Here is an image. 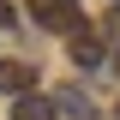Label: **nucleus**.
<instances>
[{"label": "nucleus", "mask_w": 120, "mask_h": 120, "mask_svg": "<svg viewBox=\"0 0 120 120\" xmlns=\"http://www.w3.org/2000/svg\"><path fill=\"white\" fill-rule=\"evenodd\" d=\"M30 18H36L42 30H54V36H78V30H90L84 12H78L72 0H30Z\"/></svg>", "instance_id": "nucleus-1"}, {"label": "nucleus", "mask_w": 120, "mask_h": 120, "mask_svg": "<svg viewBox=\"0 0 120 120\" xmlns=\"http://www.w3.org/2000/svg\"><path fill=\"white\" fill-rule=\"evenodd\" d=\"M66 48H72V66H84V72L108 66V54H114V48H108L96 30H78V36H66Z\"/></svg>", "instance_id": "nucleus-2"}, {"label": "nucleus", "mask_w": 120, "mask_h": 120, "mask_svg": "<svg viewBox=\"0 0 120 120\" xmlns=\"http://www.w3.org/2000/svg\"><path fill=\"white\" fill-rule=\"evenodd\" d=\"M30 90H36V66H30V60H0V96H30Z\"/></svg>", "instance_id": "nucleus-3"}, {"label": "nucleus", "mask_w": 120, "mask_h": 120, "mask_svg": "<svg viewBox=\"0 0 120 120\" xmlns=\"http://www.w3.org/2000/svg\"><path fill=\"white\" fill-rule=\"evenodd\" d=\"M12 120H54V96H42V90L18 96V102H12Z\"/></svg>", "instance_id": "nucleus-4"}, {"label": "nucleus", "mask_w": 120, "mask_h": 120, "mask_svg": "<svg viewBox=\"0 0 120 120\" xmlns=\"http://www.w3.org/2000/svg\"><path fill=\"white\" fill-rule=\"evenodd\" d=\"M54 108H66L72 120H90V102L78 96V90H60V96H54Z\"/></svg>", "instance_id": "nucleus-5"}, {"label": "nucleus", "mask_w": 120, "mask_h": 120, "mask_svg": "<svg viewBox=\"0 0 120 120\" xmlns=\"http://www.w3.org/2000/svg\"><path fill=\"white\" fill-rule=\"evenodd\" d=\"M108 36L120 42V0H114V12H108Z\"/></svg>", "instance_id": "nucleus-6"}, {"label": "nucleus", "mask_w": 120, "mask_h": 120, "mask_svg": "<svg viewBox=\"0 0 120 120\" xmlns=\"http://www.w3.org/2000/svg\"><path fill=\"white\" fill-rule=\"evenodd\" d=\"M0 24H18V12H12V0H0Z\"/></svg>", "instance_id": "nucleus-7"}, {"label": "nucleus", "mask_w": 120, "mask_h": 120, "mask_svg": "<svg viewBox=\"0 0 120 120\" xmlns=\"http://www.w3.org/2000/svg\"><path fill=\"white\" fill-rule=\"evenodd\" d=\"M108 66H114V72H120V48H114V54H108Z\"/></svg>", "instance_id": "nucleus-8"}, {"label": "nucleus", "mask_w": 120, "mask_h": 120, "mask_svg": "<svg viewBox=\"0 0 120 120\" xmlns=\"http://www.w3.org/2000/svg\"><path fill=\"white\" fill-rule=\"evenodd\" d=\"M114 114H120V108H114Z\"/></svg>", "instance_id": "nucleus-9"}]
</instances>
